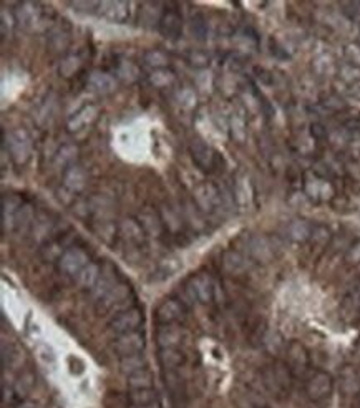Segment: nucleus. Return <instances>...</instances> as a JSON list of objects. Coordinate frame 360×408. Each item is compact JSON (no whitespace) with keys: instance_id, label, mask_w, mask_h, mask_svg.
Wrapping results in <instances>:
<instances>
[{"instance_id":"obj_42","label":"nucleus","mask_w":360,"mask_h":408,"mask_svg":"<svg viewBox=\"0 0 360 408\" xmlns=\"http://www.w3.org/2000/svg\"><path fill=\"white\" fill-rule=\"evenodd\" d=\"M35 352H37V357H39L42 364H50V365L55 364V354L49 345L40 344L39 347H37Z\"/></svg>"},{"instance_id":"obj_35","label":"nucleus","mask_w":360,"mask_h":408,"mask_svg":"<svg viewBox=\"0 0 360 408\" xmlns=\"http://www.w3.org/2000/svg\"><path fill=\"white\" fill-rule=\"evenodd\" d=\"M82 68V60L78 55H67L62 62H60L58 72L63 78H72L73 75H77Z\"/></svg>"},{"instance_id":"obj_43","label":"nucleus","mask_w":360,"mask_h":408,"mask_svg":"<svg viewBox=\"0 0 360 408\" xmlns=\"http://www.w3.org/2000/svg\"><path fill=\"white\" fill-rule=\"evenodd\" d=\"M188 62L191 65H194V67H206V65L209 63V57H208V54H204V51L193 50L188 55Z\"/></svg>"},{"instance_id":"obj_30","label":"nucleus","mask_w":360,"mask_h":408,"mask_svg":"<svg viewBox=\"0 0 360 408\" xmlns=\"http://www.w3.org/2000/svg\"><path fill=\"white\" fill-rule=\"evenodd\" d=\"M126 398H128L130 407L149 405V403L158 402V392L154 390V387L153 388H142V390H130Z\"/></svg>"},{"instance_id":"obj_33","label":"nucleus","mask_w":360,"mask_h":408,"mask_svg":"<svg viewBox=\"0 0 360 408\" xmlns=\"http://www.w3.org/2000/svg\"><path fill=\"white\" fill-rule=\"evenodd\" d=\"M139 77H142V70H139L137 63L121 62L118 63V67H116L115 78L123 80L125 83H135Z\"/></svg>"},{"instance_id":"obj_7","label":"nucleus","mask_w":360,"mask_h":408,"mask_svg":"<svg viewBox=\"0 0 360 408\" xmlns=\"http://www.w3.org/2000/svg\"><path fill=\"white\" fill-rule=\"evenodd\" d=\"M186 317V306L176 297H166L154 309V321L158 326H173L180 323Z\"/></svg>"},{"instance_id":"obj_13","label":"nucleus","mask_w":360,"mask_h":408,"mask_svg":"<svg viewBox=\"0 0 360 408\" xmlns=\"http://www.w3.org/2000/svg\"><path fill=\"white\" fill-rule=\"evenodd\" d=\"M246 249L247 257H249L251 261L263 262V264H268V262H271L275 257L274 242L264 236H252L246 244Z\"/></svg>"},{"instance_id":"obj_48","label":"nucleus","mask_w":360,"mask_h":408,"mask_svg":"<svg viewBox=\"0 0 360 408\" xmlns=\"http://www.w3.org/2000/svg\"><path fill=\"white\" fill-rule=\"evenodd\" d=\"M17 408H40V407L37 405V403H34V402H23Z\"/></svg>"},{"instance_id":"obj_10","label":"nucleus","mask_w":360,"mask_h":408,"mask_svg":"<svg viewBox=\"0 0 360 408\" xmlns=\"http://www.w3.org/2000/svg\"><path fill=\"white\" fill-rule=\"evenodd\" d=\"M144 347H147V337L142 330L128 332V334H121L116 337L111 344V349L116 355H120V359L130 357V355L143 354Z\"/></svg>"},{"instance_id":"obj_40","label":"nucleus","mask_w":360,"mask_h":408,"mask_svg":"<svg viewBox=\"0 0 360 408\" xmlns=\"http://www.w3.org/2000/svg\"><path fill=\"white\" fill-rule=\"evenodd\" d=\"M345 63L360 68V44H349L344 47Z\"/></svg>"},{"instance_id":"obj_45","label":"nucleus","mask_w":360,"mask_h":408,"mask_svg":"<svg viewBox=\"0 0 360 408\" xmlns=\"http://www.w3.org/2000/svg\"><path fill=\"white\" fill-rule=\"evenodd\" d=\"M324 106L332 108V110H334V111H340V110H344V108H345L344 101L340 100L339 97H335V95H332V97L327 98V101L324 103Z\"/></svg>"},{"instance_id":"obj_6","label":"nucleus","mask_w":360,"mask_h":408,"mask_svg":"<svg viewBox=\"0 0 360 408\" xmlns=\"http://www.w3.org/2000/svg\"><path fill=\"white\" fill-rule=\"evenodd\" d=\"M185 288L186 292L190 294V297L201 304L213 302L214 292H216L211 276L206 274V272H196V274L191 276V278L186 280Z\"/></svg>"},{"instance_id":"obj_19","label":"nucleus","mask_w":360,"mask_h":408,"mask_svg":"<svg viewBox=\"0 0 360 408\" xmlns=\"http://www.w3.org/2000/svg\"><path fill=\"white\" fill-rule=\"evenodd\" d=\"M130 294H132L130 284L123 283V280H118V283L111 285V288L98 299V309H101L103 312L110 311V309L118 306L120 302H123L125 299H128Z\"/></svg>"},{"instance_id":"obj_23","label":"nucleus","mask_w":360,"mask_h":408,"mask_svg":"<svg viewBox=\"0 0 360 408\" xmlns=\"http://www.w3.org/2000/svg\"><path fill=\"white\" fill-rule=\"evenodd\" d=\"M158 362L168 372L181 369L186 364V354L180 347H168V349L158 350Z\"/></svg>"},{"instance_id":"obj_21","label":"nucleus","mask_w":360,"mask_h":408,"mask_svg":"<svg viewBox=\"0 0 360 408\" xmlns=\"http://www.w3.org/2000/svg\"><path fill=\"white\" fill-rule=\"evenodd\" d=\"M186 330L178 323L173 326H158L156 330V344L160 349H168V347H180L186 339Z\"/></svg>"},{"instance_id":"obj_32","label":"nucleus","mask_w":360,"mask_h":408,"mask_svg":"<svg viewBox=\"0 0 360 408\" xmlns=\"http://www.w3.org/2000/svg\"><path fill=\"white\" fill-rule=\"evenodd\" d=\"M143 62L153 70H165L168 67V63H170V55L160 49H151L144 51Z\"/></svg>"},{"instance_id":"obj_38","label":"nucleus","mask_w":360,"mask_h":408,"mask_svg":"<svg viewBox=\"0 0 360 408\" xmlns=\"http://www.w3.org/2000/svg\"><path fill=\"white\" fill-rule=\"evenodd\" d=\"M332 237L330 229L324 226V224H314V231H312V236L309 239V242L314 247H325L329 244Z\"/></svg>"},{"instance_id":"obj_14","label":"nucleus","mask_w":360,"mask_h":408,"mask_svg":"<svg viewBox=\"0 0 360 408\" xmlns=\"http://www.w3.org/2000/svg\"><path fill=\"white\" fill-rule=\"evenodd\" d=\"M286 365L294 377L307 372L309 365H311V357H309V352L301 342H291L286 347Z\"/></svg>"},{"instance_id":"obj_24","label":"nucleus","mask_w":360,"mask_h":408,"mask_svg":"<svg viewBox=\"0 0 360 408\" xmlns=\"http://www.w3.org/2000/svg\"><path fill=\"white\" fill-rule=\"evenodd\" d=\"M23 201L15 194H6L2 198V226L4 231H11L15 226V216Z\"/></svg>"},{"instance_id":"obj_15","label":"nucleus","mask_w":360,"mask_h":408,"mask_svg":"<svg viewBox=\"0 0 360 408\" xmlns=\"http://www.w3.org/2000/svg\"><path fill=\"white\" fill-rule=\"evenodd\" d=\"M221 267L229 276H242L251 269V259L244 252L237 249H228L221 256Z\"/></svg>"},{"instance_id":"obj_34","label":"nucleus","mask_w":360,"mask_h":408,"mask_svg":"<svg viewBox=\"0 0 360 408\" xmlns=\"http://www.w3.org/2000/svg\"><path fill=\"white\" fill-rule=\"evenodd\" d=\"M147 359H144L143 354H137V355H130V357H123L120 359V369L121 372H125L126 375L138 372V370L147 369Z\"/></svg>"},{"instance_id":"obj_44","label":"nucleus","mask_w":360,"mask_h":408,"mask_svg":"<svg viewBox=\"0 0 360 408\" xmlns=\"http://www.w3.org/2000/svg\"><path fill=\"white\" fill-rule=\"evenodd\" d=\"M191 30H193V34L198 37L199 40H203L206 37V23H204V18L201 16H196L193 17V23H191Z\"/></svg>"},{"instance_id":"obj_18","label":"nucleus","mask_w":360,"mask_h":408,"mask_svg":"<svg viewBox=\"0 0 360 408\" xmlns=\"http://www.w3.org/2000/svg\"><path fill=\"white\" fill-rule=\"evenodd\" d=\"M87 180L88 176L85 168L78 165V163H75V165L67 168L62 175V185L72 196H77L78 193H82V191L85 190Z\"/></svg>"},{"instance_id":"obj_47","label":"nucleus","mask_w":360,"mask_h":408,"mask_svg":"<svg viewBox=\"0 0 360 408\" xmlns=\"http://www.w3.org/2000/svg\"><path fill=\"white\" fill-rule=\"evenodd\" d=\"M349 301L354 302L357 307H360V279L357 280V284H355V288L352 290V294H350Z\"/></svg>"},{"instance_id":"obj_41","label":"nucleus","mask_w":360,"mask_h":408,"mask_svg":"<svg viewBox=\"0 0 360 408\" xmlns=\"http://www.w3.org/2000/svg\"><path fill=\"white\" fill-rule=\"evenodd\" d=\"M35 385V377L32 375L30 372H25V373H22V377L18 378V382H17V393L18 395H25V393H29L32 388H34Z\"/></svg>"},{"instance_id":"obj_27","label":"nucleus","mask_w":360,"mask_h":408,"mask_svg":"<svg viewBox=\"0 0 360 408\" xmlns=\"http://www.w3.org/2000/svg\"><path fill=\"white\" fill-rule=\"evenodd\" d=\"M138 221L142 224L143 231L147 233V236L149 237H160L163 231H165V224H163L161 214L154 213V211L144 209L139 213Z\"/></svg>"},{"instance_id":"obj_26","label":"nucleus","mask_w":360,"mask_h":408,"mask_svg":"<svg viewBox=\"0 0 360 408\" xmlns=\"http://www.w3.org/2000/svg\"><path fill=\"white\" fill-rule=\"evenodd\" d=\"M118 233L120 236L125 239V242L133 244V246H142L144 239L148 237L138 219H125V221L120 224Z\"/></svg>"},{"instance_id":"obj_8","label":"nucleus","mask_w":360,"mask_h":408,"mask_svg":"<svg viewBox=\"0 0 360 408\" xmlns=\"http://www.w3.org/2000/svg\"><path fill=\"white\" fill-rule=\"evenodd\" d=\"M334 392V377L324 370H317L307 378L306 395L312 402H324Z\"/></svg>"},{"instance_id":"obj_3","label":"nucleus","mask_w":360,"mask_h":408,"mask_svg":"<svg viewBox=\"0 0 360 408\" xmlns=\"http://www.w3.org/2000/svg\"><path fill=\"white\" fill-rule=\"evenodd\" d=\"M4 147L8 152V156L17 166H23L30 161L32 152H34V144L27 131L23 130H12L11 133L4 140Z\"/></svg>"},{"instance_id":"obj_17","label":"nucleus","mask_w":360,"mask_h":408,"mask_svg":"<svg viewBox=\"0 0 360 408\" xmlns=\"http://www.w3.org/2000/svg\"><path fill=\"white\" fill-rule=\"evenodd\" d=\"M98 116H100V108H98V105H93V103L85 105L68 120V131L70 133H78V131L90 128L98 120Z\"/></svg>"},{"instance_id":"obj_25","label":"nucleus","mask_w":360,"mask_h":408,"mask_svg":"<svg viewBox=\"0 0 360 408\" xmlns=\"http://www.w3.org/2000/svg\"><path fill=\"white\" fill-rule=\"evenodd\" d=\"M312 231H314V224L309 223L307 219H294L286 226V237L296 244H304L309 242Z\"/></svg>"},{"instance_id":"obj_37","label":"nucleus","mask_w":360,"mask_h":408,"mask_svg":"<svg viewBox=\"0 0 360 408\" xmlns=\"http://www.w3.org/2000/svg\"><path fill=\"white\" fill-rule=\"evenodd\" d=\"M161 214V219H163V224H165V229L170 233H178L181 231V228H183V219H181V216L176 214L175 209L171 208H166V211H163Z\"/></svg>"},{"instance_id":"obj_20","label":"nucleus","mask_w":360,"mask_h":408,"mask_svg":"<svg viewBox=\"0 0 360 408\" xmlns=\"http://www.w3.org/2000/svg\"><path fill=\"white\" fill-rule=\"evenodd\" d=\"M158 30H160L161 35L166 37V39H180L181 32H183V17H181V13L178 12L176 8H166V11L163 12Z\"/></svg>"},{"instance_id":"obj_9","label":"nucleus","mask_w":360,"mask_h":408,"mask_svg":"<svg viewBox=\"0 0 360 408\" xmlns=\"http://www.w3.org/2000/svg\"><path fill=\"white\" fill-rule=\"evenodd\" d=\"M143 322H144V316H143L142 309L130 307L116 314V316L110 321L108 327H110V330L115 332L116 335H121V334H128V332L139 330V327L143 326Z\"/></svg>"},{"instance_id":"obj_5","label":"nucleus","mask_w":360,"mask_h":408,"mask_svg":"<svg viewBox=\"0 0 360 408\" xmlns=\"http://www.w3.org/2000/svg\"><path fill=\"white\" fill-rule=\"evenodd\" d=\"M90 262V254L83 247L70 246L57 261V267L62 274L75 279Z\"/></svg>"},{"instance_id":"obj_46","label":"nucleus","mask_w":360,"mask_h":408,"mask_svg":"<svg viewBox=\"0 0 360 408\" xmlns=\"http://www.w3.org/2000/svg\"><path fill=\"white\" fill-rule=\"evenodd\" d=\"M311 135L314 136V140H317V142H321V140H325L327 138V131L324 126H322L321 123H314V125H311Z\"/></svg>"},{"instance_id":"obj_36","label":"nucleus","mask_w":360,"mask_h":408,"mask_svg":"<svg viewBox=\"0 0 360 408\" xmlns=\"http://www.w3.org/2000/svg\"><path fill=\"white\" fill-rule=\"evenodd\" d=\"M175 80L176 77L171 70H168V68L154 70V72L151 73V77H149V83H151L154 88H160L161 90V88L171 87L173 83H175Z\"/></svg>"},{"instance_id":"obj_29","label":"nucleus","mask_w":360,"mask_h":408,"mask_svg":"<svg viewBox=\"0 0 360 408\" xmlns=\"http://www.w3.org/2000/svg\"><path fill=\"white\" fill-rule=\"evenodd\" d=\"M126 383H128L130 390H142V388H153L154 385V377L153 373L149 372L148 367L138 370V372H133L130 375H126Z\"/></svg>"},{"instance_id":"obj_4","label":"nucleus","mask_w":360,"mask_h":408,"mask_svg":"<svg viewBox=\"0 0 360 408\" xmlns=\"http://www.w3.org/2000/svg\"><path fill=\"white\" fill-rule=\"evenodd\" d=\"M221 190L213 183H199L193 190V201L201 214H214L223 206Z\"/></svg>"},{"instance_id":"obj_22","label":"nucleus","mask_w":360,"mask_h":408,"mask_svg":"<svg viewBox=\"0 0 360 408\" xmlns=\"http://www.w3.org/2000/svg\"><path fill=\"white\" fill-rule=\"evenodd\" d=\"M87 87L90 88L92 92L100 93V95H110L116 88V78L113 75L101 72V70H95V72L88 75Z\"/></svg>"},{"instance_id":"obj_1","label":"nucleus","mask_w":360,"mask_h":408,"mask_svg":"<svg viewBox=\"0 0 360 408\" xmlns=\"http://www.w3.org/2000/svg\"><path fill=\"white\" fill-rule=\"evenodd\" d=\"M49 11L51 8H46L39 2H22L18 4L13 16H15L17 23H20L27 32H40L49 29L54 22V17H49V13L51 16L54 12Z\"/></svg>"},{"instance_id":"obj_11","label":"nucleus","mask_w":360,"mask_h":408,"mask_svg":"<svg viewBox=\"0 0 360 408\" xmlns=\"http://www.w3.org/2000/svg\"><path fill=\"white\" fill-rule=\"evenodd\" d=\"M190 152H191V156H193L194 165L198 166L201 171H206V173L216 171L219 163L223 161L221 154L204 142H193L190 147Z\"/></svg>"},{"instance_id":"obj_16","label":"nucleus","mask_w":360,"mask_h":408,"mask_svg":"<svg viewBox=\"0 0 360 408\" xmlns=\"http://www.w3.org/2000/svg\"><path fill=\"white\" fill-rule=\"evenodd\" d=\"M97 13L108 22L125 23L130 18V4L123 2V0H115V2H98Z\"/></svg>"},{"instance_id":"obj_49","label":"nucleus","mask_w":360,"mask_h":408,"mask_svg":"<svg viewBox=\"0 0 360 408\" xmlns=\"http://www.w3.org/2000/svg\"><path fill=\"white\" fill-rule=\"evenodd\" d=\"M130 408H163L160 402L156 403H149V405H142V407H130Z\"/></svg>"},{"instance_id":"obj_2","label":"nucleus","mask_w":360,"mask_h":408,"mask_svg":"<svg viewBox=\"0 0 360 408\" xmlns=\"http://www.w3.org/2000/svg\"><path fill=\"white\" fill-rule=\"evenodd\" d=\"M294 375L286 362H278L263 370V383L268 390L275 397H283L289 393L292 387Z\"/></svg>"},{"instance_id":"obj_12","label":"nucleus","mask_w":360,"mask_h":408,"mask_svg":"<svg viewBox=\"0 0 360 408\" xmlns=\"http://www.w3.org/2000/svg\"><path fill=\"white\" fill-rule=\"evenodd\" d=\"M304 191H306L307 198L316 201V203L332 198V194H334V187L330 186V183L325 178L317 176L314 171L306 173V176H304Z\"/></svg>"},{"instance_id":"obj_39","label":"nucleus","mask_w":360,"mask_h":408,"mask_svg":"<svg viewBox=\"0 0 360 408\" xmlns=\"http://www.w3.org/2000/svg\"><path fill=\"white\" fill-rule=\"evenodd\" d=\"M344 261L345 264L350 267H355L360 264V239H355V241L350 244L344 254Z\"/></svg>"},{"instance_id":"obj_31","label":"nucleus","mask_w":360,"mask_h":408,"mask_svg":"<svg viewBox=\"0 0 360 408\" xmlns=\"http://www.w3.org/2000/svg\"><path fill=\"white\" fill-rule=\"evenodd\" d=\"M77 156H78V147L73 143H67L63 144L62 148L58 149L57 154H55V163H57L58 168H62L65 171L67 168L77 163Z\"/></svg>"},{"instance_id":"obj_28","label":"nucleus","mask_w":360,"mask_h":408,"mask_svg":"<svg viewBox=\"0 0 360 408\" xmlns=\"http://www.w3.org/2000/svg\"><path fill=\"white\" fill-rule=\"evenodd\" d=\"M103 274V266L97 264V262H90L85 269H83L80 274L75 278L77 280L78 288H82L83 290H93L97 288V284L100 283Z\"/></svg>"}]
</instances>
